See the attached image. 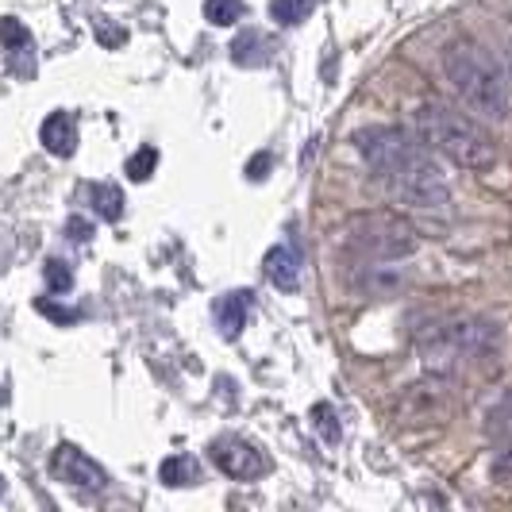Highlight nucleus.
I'll return each mask as SVG.
<instances>
[{"mask_svg": "<svg viewBox=\"0 0 512 512\" xmlns=\"http://www.w3.org/2000/svg\"><path fill=\"white\" fill-rule=\"evenodd\" d=\"M355 151L374 170V178L382 181L389 193H397L405 205L424 208V212H439L451 205V189H447L439 162L409 131L370 124V128L355 131Z\"/></svg>", "mask_w": 512, "mask_h": 512, "instance_id": "obj_1", "label": "nucleus"}, {"mask_svg": "<svg viewBox=\"0 0 512 512\" xmlns=\"http://www.w3.org/2000/svg\"><path fill=\"white\" fill-rule=\"evenodd\" d=\"M443 74L455 85V93L470 112H478L489 124L509 120V89L497 62L478 43H451L443 51Z\"/></svg>", "mask_w": 512, "mask_h": 512, "instance_id": "obj_2", "label": "nucleus"}, {"mask_svg": "<svg viewBox=\"0 0 512 512\" xmlns=\"http://www.w3.org/2000/svg\"><path fill=\"white\" fill-rule=\"evenodd\" d=\"M412 120H416L420 139H424L432 151L443 154V158H451L455 166H466V170H489V166L497 162L493 139H489L474 120H466L462 112L447 108V104H436V101L416 104Z\"/></svg>", "mask_w": 512, "mask_h": 512, "instance_id": "obj_3", "label": "nucleus"}, {"mask_svg": "<svg viewBox=\"0 0 512 512\" xmlns=\"http://www.w3.org/2000/svg\"><path fill=\"white\" fill-rule=\"evenodd\" d=\"M420 235L409 220L393 216V212H366L359 220H351L343 228V255L351 262H401L416 255Z\"/></svg>", "mask_w": 512, "mask_h": 512, "instance_id": "obj_4", "label": "nucleus"}, {"mask_svg": "<svg viewBox=\"0 0 512 512\" xmlns=\"http://www.w3.org/2000/svg\"><path fill=\"white\" fill-rule=\"evenodd\" d=\"M51 474L54 482L70 489H85V493H101L108 486V474L97 459H89L85 451H77L74 443H58L51 455Z\"/></svg>", "mask_w": 512, "mask_h": 512, "instance_id": "obj_5", "label": "nucleus"}, {"mask_svg": "<svg viewBox=\"0 0 512 512\" xmlns=\"http://www.w3.org/2000/svg\"><path fill=\"white\" fill-rule=\"evenodd\" d=\"M208 459L216 462L220 474H228V478H235V482H255V478L266 474V459L258 455L247 439H235V436L212 439Z\"/></svg>", "mask_w": 512, "mask_h": 512, "instance_id": "obj_6", "label": "nucleus"}, {"mask_svg": "<svg viewBox=\"0 0 512 512\" xmlns=\"http://www.w3.org/2000/svg\"><path fill=\"white\" fill-rule=\"evenodd\" d=\"M0 43H4V51L12 58V70L16 74L20 77L35 74V43H31V31L20 20H12V16L0 20Z\"/></svg>", "mask_w": 512, "mask_h": 512, "instance_id": "obj_7", "label": "nucleus"}, {"mask_svg": "<svg viewBox=\"0 0 512 512\" xmlns=\"http://www.w3.org/2000/svg\"><path fill=\"white\" fill-rule=\"evenodd\" d=\"M262 274L270 278V285H278L282 293H293L301 285V255L289 243H278L262 258Z\"/></svg>", "mask_w": 512, "mask_h": 512, "instance_id": "obj_8", "label": "nucleus"}, {"mask_svg": "<svg viewBox=\"0 0 512 512\" xmlns=\"http://www.w3.org/2000/svg\"><path fill=\"white\" fill-rule=\"evenodd\" d=\"M247 312H251V289H235V293H224L216 301V328L224 339H239L243 328H247Z\"/></svg>", "mask_w": 512, "mask_h": 512, "instance_id": "obj_9", "label": "nucleus"}, {"mask_svg": "<svg viewBox=\"0 0 512 512\" xmlns=\"http://www.w3.org/2000/svg\"><path fill=\"white\" fill-rule=\"evenodd\" d=\"M39 143L54 154V158H70L77 151V124L70 112H51L39 128Z\"/></svg>", "mask_w": 512, "mask_h": 512, "instance_id": "obj_10", "label": "nucleus"}, {"mask_svg": "<svg viewBox=\"0 0 512 512\" xmlns=\"http://www.w3.org/2000/svg\"><path fill=\"white\" fill-rule=\"evenodd\" d=\"M89 205H93V212H97L101 220L116 224V220L124 216V193H120L116 185H108V181H93V185H89Z\"/></svg>", "mask_w": 512, "mask_h": 512, "instance_id": "obj_11", "label": "nucleus"}, {"mask_svg": "<svg viewBox=\"0 0 512 512\" xmlns=\"http://www.w3.org/2000/svg\"><path fill=\"white\" fill-rule=\"evenodd\" d=\"M231 62H239V66H262V62H270V39H262L258 31H243L231 43Z\"/></svg>", "mask_w": 512, "mask_h": 512, "instance_id": "obj_12", "label": "nucleus"}, {"mask_svg": "<svg viewBox=\"0 0 512 512\" xmlns=\"http://www.w3.org/2000/svg\"><path fill=\"white\" fill-rule=\"evenodd\" d=\"M158 474H162L166 486H193L197 482V462L189 459V455H170L158 466Z\"/></svg>", "mask_w": 512, "mask_h": 512, "instance_id": "obj_13", "label": "nucleus"}, {"mask_svg": "<svg viewBox=\"0 0 512 512\" xmlns=\"http://www.w3.org/2000/svg\"><path fill=\"white\" fill-rule=\"evenodd\" d=\"M316 8V0H270V20H278L282 27H293L308 20Z\"/></svg>", "mask_w": 512, "mask_h": 512, "instance_id": "obj_14", "label": "nucleus"}, {"mask_svg": "<svg viewBox=\"0 0 512 512\" xmlns=\"http://www.w3.org/2000/svg\"><path fill=\"white\" fill-rule=\"evenodd\" d=\"M243 16V0H205V20L216 27H231Z\"/></svg>", "mask_w": 512, "mask_h": 512, "instance_id": "obj_15", "label": "nucleus"}, {"mask_svg": "<svg viewBox=\"0 0 512 512\" xmlns=\"http://www.w3.org/2000/svg\"><path fill=\"white\" fill-rule=\"evenodd\" d=\"M154 166H158V151H154V147H139V151L128 158L124 174H128L131 181H147L154 174Z\"/></svg>", "mask_w": 512, "mask_h": 512, "instance_id": "obj_16", "label": "nucleus"}, {"mask_svg": "<svg viewBox=\"0 0 512 512\" xmlns=\"http://www.w3.org/2000/svg\"><path fill=\"white\" fill-rule=\"evenodd\" d=\"M43 278H47V289H51V293H70V289H74V274H70V266H66V262H58V258L47 262Z\"/></svg>", "mask_w": 512, "mask_h": 512, "instance_id": "obj_17", "label": "nucleus"}, {"mask_svg": "<svg viewBox=\"0 0 512 512\" xmlns=\"http://www.w3.org/2000/svg\"><path fill=\"white\" fill-rule=\"evenodd\" d=\"M316 416V432H320V439H328V443H339V424H335V412L332 409H320L312 412Z\"/></svg>", "mask_w": 512, "mask_h": 512, "instance_id": "obj_18", "label": "nucleus"}, {"mask_svg": "<svg viewBox=\"0 0 512 512\" xmlns=\"http://www.w3.org/2000/svg\"><path fill=\"white\" fill-rule=\"evenodd\" d=\"M489 474H493V482H501V486H512V447H509V451H501V455L493 459Z\"/></svg>", "mask_w": 512, "mask_h": 512, "instance_id": "obj_19", "label": "nucleus"}, {"mask_svg": "<svg viewBox=\"0 0 512 512\" xmlns=\"http://www.w3.org/2000/svg\"><path fill=\"white\" fill-rule=\"evenodd\" d=\"M39 312H43V316H51V320H58V324H74L77 320V312L58 308V305H51V301H39Z\"/></svg>", "mask_w": 512, "mask_h": 512, "instance_id": "obj_20", "label": "nucleus"}, {"mask_svg": "<svg viewBox=\"0 0 512 512\" xmlns=\"http://www.w3.org/2000/svg\"><path fill=\"white\" fill-rule=\"evenodd\" d=\"M270 166H274V158H270V154H266V151L255 154V158H251V166H247V178H251V181H262V178H266L262 170H270Z\"/></svg>", "mask_w": 512, "mask_h": 512, "instance_id": "obj_21", "label": "nucleus"}, {"mask_svg": "<svg viewBox=\"0 0 512 512\" xmlns=\"http://www.w3.org/2000/svg\"><path fill=\"white\" fill-rule=\"evenodd\" d=\"M66 231H70V239H77V243H89V239H93V224H89V220H70V224H66Z\"/></svg>", "mask_w": 512, "mask_h": 512, "instance_id": "obj_22", "label": "nucleus"}, {"mask_svg": "<svg viewBox=\"0 0 512 512\" xmlns=\"http://www.w3.org/2000/svg\"><path fill=\"white\" fill-rule=\"evenodd\" d=\"M0 497H4V478H0Z\"/></svg>", "mask_w": 512, "mask_h": 512, "instance_id": "obj_23", "label": "nucleus"}]
</instances>
